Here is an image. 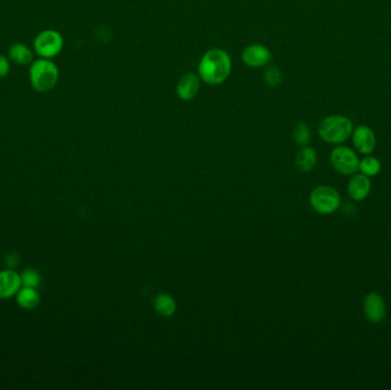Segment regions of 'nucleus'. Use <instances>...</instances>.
<instances>
[{
	"instance_id": "obj_1",
	"label": "nucleus",
	"mask_w": 391,
	"mask_h": 390,
	"mask_svg": "<svg viewBox=\"0 0 391 390\" xmlns=\"http://www.w3.org/2000/svg\"><path fill=\"white\" fill-rule=\"evenodd\" d=\"M232 71V61L227 50L214 47L201 57L198 64V76L210 86H217L229 78Z\"/></svg>"
},
{
	"instance_id": "obj_2",
	"label": "nucleus",
	"mask_w": 391,
	"mask_h": 390,
	"mask_svg": "<svg viewBox=\"0 0 391 390\" xmlns=\"http://www.w3.org/2000/svg\"><path fill=\"white\" fill-rule=\"evenodd\" d=\"M60 78V70L57 64L50 59L38 57L32 61L29 69L31 87L38 93H47L57 86Z\"/></svg>"
},
{
	"instance_id": "obj_3",
	"label": "nucleus",
	"mask_w": 391,
	"mask_h": 390,
	"mask_svg": "<svg viewBox=\"0 0 391 390\" xmlns=\"http://www.w3.org/2000/svg\"><path fill=\"white\" fill-rule=\"evenodd\" d=\"M354 130V124L342 115H331L321 120L318 134L321 140L331 144H341L349 139Z\"/></svg>"
},
{
	"instance_id": "obj_4",
	"label": "nucleus",
	"mask_w": 391,
	"mask_h": 390,
	"mask_svg": "<svg viewBox=\"0 0 391 390\" xmlns=\"http://www.w3.org/2000/svg\"><path fill=\"white\" fill-rule=\"evenodd\" d=\"M63 36L54 29H45L34 40V53L43 59L53 60L63 50Z\"/></svg>"
},
{
	"instance_id": "obj_5",
	"label": "nucleus",
	"mask_w": 391,
	"mask_h": 390,
	"mask_svg": "<svg viewBox=\"0 0 391 390\" xmlns=\"http://www.w3.org/2000/svg\"><path fill=\"white\" fill-rule=\"evenodd\" d=\"M310 205L317 213H334L341 205V196L335 188L330 186H319L314 188L310 194Z\"/></svg>"
},
{
	"instance_id": "obj_6",
	"label": "nucleus",
	"mask_w": 391,
	"mask_h": 390,
	"mask_svg": "<svg viewBox=\"0 0 391 390\" xmlns=\"http://www.w3.org/2000/svg\"><path fill=\"white\" fill-rule=\"evenodd\" d=\"M332 166L342 175H354L359 168V158L352 149L339 146L330 155Z\"/></svg>"
},
{
	"instance_id": "obj_7",
	"label": "nucleus",
	"mask_w": 391,
	"mask_h": 390,
	"mask_svg": "<svg viewBox=\"0 0 391 390\" xmlns=\"http://www.w3.org/2000/svg\"><path fill=\"white\" fill-rule=\"evenodd\" d=\"M241 60L248 67L259 69L269 64L271 61V52L265 45L252 43L245 47L241 53Z\"/></svg>"
},
{
	"instance_id": "obj_8",
	"label": "nucleus",
	"mask_w": 391,
	"mask_h": 390,
	"mask_svg": "<svg viewBox=\"0 0 391 390\" xmlns=\"http://www.w3.org/2000/svg\"><path fill=\"white\" fill-rule=\"evenodd\" d=\"M363 311L368 322L378 324L383 322L387 315V306L383 298L379 293L371 292L364 298Z\"/></svg>"
},
{
	"instance_id": "obj_9",
	"label": "nucleus",
	"mask_w": 391,
	"mask_h": 390,
	"mask_svg": "<svg viewBox=\"0 0 391 390\" xmlns=\"http://www.w3.org/2000/svg\"><path fill=\"white\" fill-rule=\"evenodd\" d=\"M352 144L359 154L371 155L377 147V137L373 130L366 125H359L352 130Z\"/></svg>"
},
{
	"instance_id": "obj_10",
	"label": "nucleus",
	"mask_w": 391,
	"mask_h": 390,
	"mask_svg": "<svg viewBox=\"0 0 391 390\" xmlns=\"http://www.w3.org/2000/svg\"><path fill=\"white\" fill-rule=\"evenodd\" d=\"M201 79L194 72H187V74L182 75L180 79L177 81V95L180 100L182 101H191L194 100V97H197L201 90Z\"/></svg>"
},
{
	"instance_id": "obj_11",
	"label": "nucleus",
	"mask_w": 391,
	"mask_h": 390,
	"mask_svg": "<svg viewBox=\"0 0 391 390\" xmlns=\"http://www.w3.org/2000/svg\"><path fill=\"white\" fill-rule=\"evenodd\" d=\"M21 287L22 280L20 273L10 269L0 271V299H10L17 295Z\"/></svg>"
},
{
	"instance_id": "obj_12",
	"label": "nucleus",
	"mask_w": 391,
	"mask_h": 390,
	"mask_svg": "<svg viewBox=\"0 0 391 390\" xmlns=\"http://www.w3.org/2000/svg\"><path fill=\"white\" fill-rule=\"evenodd\" d=\"M372 184L370 177L364 174H354L348 182V194L354 202H363L371 193Z\"/></svg>"
},
{
	"instance_id": "obj_13",
	"label": "nucleus",
	"mask_w": 391,
	"mask_h": 390,
	"mask_svg": "<svg viewBox=\"0 0 391 390\" xmlns=\"http://www.w3.org/2000/svg\"><path fill=\"white\" fill-rule=\"evenodd\" d=\"M8 59L10 62L20 67L29 66L34 61V52L30 47L23 43H15L8 48Z\"/></svg>"
},
{
	"instance_id": "obj_14",
	"label": "nucleus",
	"mask_w": 391,
	"mask_h": 390,
	"mask_svg": "<svg viewBox=\"0 0 391 390\" xmlns=\"http://www.w3.org/2000/svg\"><path fill=\"white\" fill-rule=\"evenodd\" d=\"M317 151L314 148L304 146L301 150L299 151L295 158V165L302 173H308L314 170L317 164Z\"/></svg>"
},
{
	"instance_id": "obj_15",
	"label": "nucleus",
	"mask_w": 391,
	"mask_h": 390,
	"mask_svg": "<svg viewBox=\"0 0 391 390\" xmlns=\"http://www.w3.org/2000/svg\"><path fill=\"white\" fill-rule=\"evenodd\" d=\"M17 302L23 309H34L41 302V295L34 287L22 286L17 293Z\"/></svg>"
},
{
	"instance_id": "obj_16",
	"label": "nucleus",
	"mask_w": 391,
	"mask_h": 390,
	"mask_svg": "<svg viewBox=\"0 0 391 390\" xmlns=\"http://www.w3.org/2000/svg\"><path fill=\"white\" fill-rule=\"evenodd\" d=\"M154 311L163 317H171L177 311L175 300L168 293L158 294L154 298Z\"/></svg>"
},
{
	"instance_id": "obj_17",
	"label": "nucleus",
	"mask_w": 391,
	"mask_h": 390,
	"mask_svg": "<svg viewBox=\"0 0 391 390\" xmlns=\"http://www.w3.org/2000/svg\"><path fill=\"white\" fill-rule=\"evenodd\" d=\"M382 165L380 160L375 157L368 156L364 157L363 159L359 160V168L361 174H364L366 177H377L381 172Z\"/></svg>"
},
{
	"instance_id": "obj_18",
	"label": "nucleus",
	"mask_w": 391,
	"mask_h": 390,
	"mask_svg": "<svg viewBox=\"0 0 391 390\" xmlns=\"http://www.w3.org/2000/svg\"><path fill=\"white\" fill-rule=\"evenodd\" d=\"M293 137L299 146H303V147L307 146L311 139L310 128L308 126V124L304 121L297 124L293 128Z\"/></svg>"
},
{
	"instance_id": "obj_19",
	"label": "nucleus",
	"mask_w": 391,
	"mask_h": 390,
	"mask_svg": "<svg viewBox=\"0 0 391 390\" xmlns=\"http://www.w3.org/2000/svg\"><path fill=\"white\" fill-rule=\"evenodd\" d=\"M22 286L34 287L37 289L41 283V277L38 271L34 269H27L21 275Z\"/></svg>"
},
{
	"instance_id": "obj_20",
	"label": "nucleus",
	"mask_w": 391,
	"mask_h": 390,
	"mask_svg": "<svg viewBox=\"0 0 391 390\" xmlns=\"http://www.w3.org/2000/svg\"><path fill=\"white\" fill-rule=\"evenodd\" d=\"M264 80H265V83H267L268 86H279V85H281V80H283V76H281V70L276 67L268 68L267 70H265V74H264Z\"/></svg>"
},
{
	"instance_id": "obj_21",
	"label": "nucleus",
	"mask_w": 391,
	"mask_h": 390,
	"mask_svg": "<svg viewBox=\"0 0 391 390\" xmlns=\"http://www.w3.org/2000/svg\"><path fill=\"white\" fill-rule=\"evenodd\" d=\"M10 72V60L8 57L0 54V78H6Z\"/></svg>"
}]
</instances>
